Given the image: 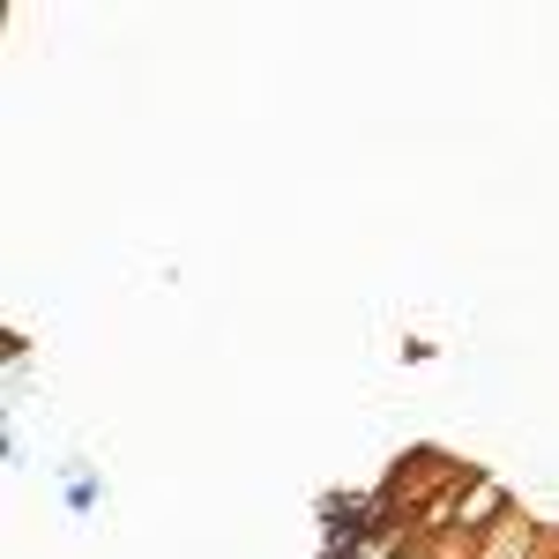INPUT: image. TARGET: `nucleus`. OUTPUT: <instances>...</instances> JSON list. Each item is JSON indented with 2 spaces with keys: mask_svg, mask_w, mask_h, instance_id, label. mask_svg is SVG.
<instances>
[{
  "mask_svg": "<svg viewBox=\"0 0 559 559\" xmlns=\"http://www.w3.org/2000/svg\"><path fill=\"white\" fill-rule=\"evenodd\" d=\"M537 559H559V530H552V537H545V552H537Z\"/></svg>",
  "mask_w": 559,
  "mask_h": 559,
  "instance_id": "obj_3",
  "label": "nucleus"
},
{
  "mask_svg": "<svg viewBox=\"0 0 559 559\" xmlns=\"http://www.w3.org/2000/svg\"><path fill=\"white\" fill-rule=\"evenodd\" d=\"M500 515H515V500H508V485L500 477H477L463 471L448 485V530H463V537H485Z\"/></svg>",
  "mask_w": 559,
  "mask_h": 559,
  "instance_id": "obj_1",
  "label": "nucleus"
},
{
  "mask_svg": "<svg viewBox=\"0 0 559 559\" xmlns=\"http://www.w3.org/2000/svg\"><path fill=\"white\" fill-rule=\"evenodd\" d=\"M537 552H545V530H537V522L515 508V515H500L485 537H477L471 559H537Z\"/></svg>",
  "mask_w": 559,
  "mask_h": 559,
  "instance_id": "obj_2",
  "label": "nucleus"
}]
</instances>
